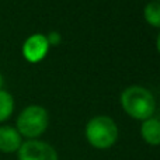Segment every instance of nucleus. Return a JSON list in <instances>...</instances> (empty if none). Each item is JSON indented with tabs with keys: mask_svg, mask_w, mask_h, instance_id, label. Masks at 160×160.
Segmentation results:
<instances>
[{
	"mask_svg": "<svg viewBox=\"0 0 160 160\" xmlns=\"http://www.w3.org/2000/svg\"><path fill=\"white\" fill-rule=\"evenodd\" d=\"M121 102L125 112L135 119H148L155 112V98L141 86H131L122 93Z\"/></svg>",
	"mask_w": 160,
	"mask_h": 160,
	"instance_id": "nucleus-1",
	"label": "nucleus"
},
{
	"mask_svg": "<svg viewBox=\"0 0 160 160\" xmlns=\"http://www.w3.org/2000/svg\"><path fill=\"white\" fill-rule=\"evenodd\" d=\"M86 138L96 149H108L118 138V128L110 117H94L86 127Z\"/></svg>",
	"mask_w": 160,
	"mask_h": 160,
	"instance_id": "nucleus-2",
	"label": "nucleus"
},
{
	"mask_svg": "<svg viewBox=\"0 0 160 160\" xmlns=\"http://www.w3.org/2000/svg\"><path fill=\"white\" fill-rule=\"evenodd\" d=\"M49 117L44 107L30 105L24 108L17 119V131L21 136L35 139L45 132L48 128Z\"/></svg>",
	"mask_w": 160,
	"mask_h": 160,
	"instance_id": "nucleus-3",
	"label": "nucleus"
},
{
	"mask_svg": "<svg viewBox=\"0 0 160 160\" xmlns=\"http://www.w3.org/2000/svg\"><path fill=\"white\" fill-rule=\"evenodd\" d=\"M18 160H58V153L47 142L30 139L20 146Z\"/></svg>",
	"mask_w": 160,
	"mask_h": 160,
	"instance_id": "nucleus-4",
	"label": "nucleus"
},
{
	"mask_svg": "<svg viewBox=\"0 0 160 160\" xmlns=\"http://www.w3.org/2000/svg\"><path fill=\"white\" fill-rule=\"evenodd\" d=\"M48 48H49V44H48L47 37L42 35V34H35V35H31L24 42L22 55L28 62L35 63V62H39L45 58Z\"/></svg>",
	"mask_w": 160,
	"mask_h": 160,
	"instance_id": "nucleus-5",
	"label": "nucleus"
},
{
	"mask_svg": "<svg viewBox=\"0 0 160 160\" xmlns=\"http://www.w3.org/2000/svg\"><path fill=\"white\" fill-rule=\"evenodd\" d=\"M21 135L13 127L3 125L0 127V152L3 153H14L18 152L21 146Z\"/></svg>",
	"mask_w": 160,
	"mask_h": 160,
	"instance_id": "nucleus-6",
	"label": "nucleus"
},
{
	"mask_svg": "<svg viewBox=\"0 0 160 160\" xmlns=\"http://www.w3.org/2000/svg\"><path fill=\"white\" fill-rule=\"evenodd\" d=\"M142 138L149 145H160V121L156 118H148L143 121L141 128Z\"/></svg>",
	"mask_w": 160,
	"mask_h": 160,
	"instance_id": "nucleus-7",
	"label": "nucleus"
},
{
	"mask_svg": "<svg viewBox=\"0 0 160 160\" xmlns=\"http://www.w3.org/2000/svg\"><path fill=\"white\" fill-rule=\"evenodd\" d=\"M14 110V100L8 91L0 90V122L6 121L13 114Z\"/></svg>",
	"mask_w": 160,
	"mask_h": 160,
	"instance_id": "nucleus-8",
	"label": "nucleus"
},
{
	"mask_svg": "<svg viewBox=\"0 0 160 160\" xmlns=\"http://www.w3.org/2000/svg\"><path fill=\"white\" fill-rule=\"evenodd\" d=\"M145 18L153 27H160V3L152 2L145 7Z\"/></svg>",
	"mask_w": 160,
	"mask_h": 160,
	"instance_id": "nucleus-9",
	"label": "nucleus"
},
{
	"mask_svg": "<svg viewBox=\"0 0 160 160\" xmlns=\"http://www.w3.org/2000/svg\"><path fill=\"white\" fill-rule=\"evenodd\" d=\"M48 39V44L49 45H58L59 41H61V35H59L58 32H51L49 35L47 37Z\"/></svg>",
	"mask_w": 160,
	"mask_h": 160,
	"instance_id": "nucleus-10",
	"label": "nucleus"
},
{
	"mask_svg": "<svg viewBox=\"0 0 160 160\" xmlns=\"http://www.w3.org/2000/svg\"><path fill=\"white\" fill-rule=\"evenodd\" d=\"M3 84H4V79H3V76H2V73H0V90H2V87H3Z\"/></svg>",
	"mask_w": 160,
	"mask_h": 160,
	"instance_id": "nucleus-11",
	"label": "nucleus"
},
{
	"mask_svg": "<svg viewBox=\"0 0 160 160\" xmlns=\"http://www.w3.org/2000/svg\"><path fill=\"white\" fill-rule=\"evenodd\" d=\"M158 49H159V52H160V34H159V38H158Z\"/></svg>",
	"mask_w": 160,
	"mask_h": 160,
	"instance_id": "nucleus-12",
	"label": "nucleus"
}]
</instances>
